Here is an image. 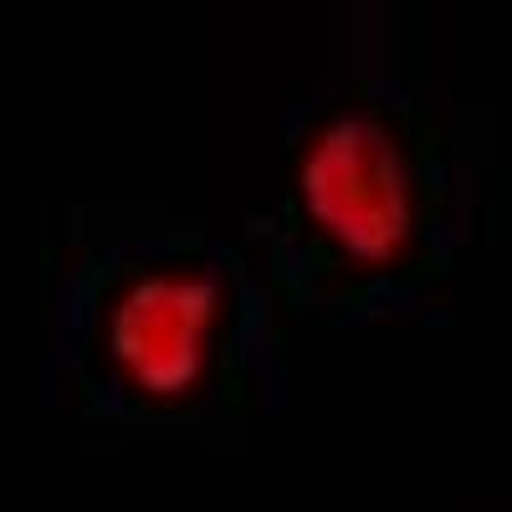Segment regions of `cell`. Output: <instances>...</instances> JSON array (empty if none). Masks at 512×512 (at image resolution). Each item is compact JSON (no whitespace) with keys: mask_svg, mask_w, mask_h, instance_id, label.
<instances>
[{"mask_svg":"<svg viewBox=\"0 0 512 512\" xmlns=\"http://www.w3.org/2000/svg\"><path fill=\"white\" fill-rule=\"evenodd\" d=\"M292 190L308 226L359 267H390L420 226V190L400 134L374 113H333L297 149Z\"/></svg>","mask_w":512,"mask_h":512,"instance_id":"cell-1","label":"cell"},{"mask_svg":"<svg viewBox=\"0 0 512 512\" xmlns=\"http://www.w3.org/2000/svg\"><path fill=\"white\" fill-rule=\"evenodd\" d=\"M226 323V292L200 267H154L108 308V354L123 384L154 400H180L210 374Z\"/></svg>","mask_w":512,"mask_h":512,"instance_id":"cell-2","label":"cell"}]
</instances>
